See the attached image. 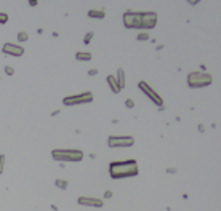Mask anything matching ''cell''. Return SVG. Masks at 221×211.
<instances>
[{
	"mask_svg": "<svg viewBox=\"0 0 221 211\" xmlns=\"http://www.w3.org/2000/svg\"><path fill=\"white\" fill-rule=\"evenodd\" d=\"M111 176L114 179L119 177H127V176H135L138 174V163L135 160H125V162H112L111 163Z\"/></svg>",
	"mask_w": 221,
	"mask_h": 211,
	"instance_id": "1",
	"label": "cell"
},
{
	"mask_svg": "<svg viewBox=\"0 0 221 211\" xmlns=\"http://www.w3.org/2000/svg\"><path fill=\"white\" fill-rule=\"evenodd\" d=\"M52 155L55 160H64V162H79L83 157L82 151H74V149H64V151L56 149L52 152Z\"/></svg>",
	"mask_w": 221,
	"mask_h": 211,
	"instance_id": "2",
	"label": "cell"
},
{
	"mask_svg": "<svg viewBox=\"0 0 221 211\" xmlns=\"http://www.w3.org/2000/svg\"><path fill=\"white\" fill-rule=\"evenodd\" d=\"M212 83V75L210 74H200V72H192L188 77V85L192 88H202L205 85Z\"/></svg>",
	"mask_w": 221,
	"mask_h": 211,
	"instance_id": "3",
	"label": "cell"
},
{
	"mask_svg": "<svg viewBox=\"0 0 221 211\" xmlns=\"http://www.w3.org/2000/svg\"><path fill=\"white\" fill-rule=\"evenodd\" d=\"M123 23H125L127 27H139L141 29V13L127 11L123 15Z\"/></svg>",
	"mask_w": 221,
	"mask_h": 211,
	"instance_id": "4",
	"label": "cell"
},
{
	"mask_svg": "<svg viewBox=\"0 0 221 211\" xmlns=\"http://www.w3.org/2000/svg\"><path fill=\"white\" fill-rule=\"evenodd\" d=\"M128 146H133V138H130V136L109 138V147H128Z\"/></svg>",
	"mask_w": 221,
	"mask_h": 211,
	"instance_id": "5",
	"label": "cell"
},
{
	"mask_svg": "<svg viewBox=\"0 0 221 211\" xmlns=\"http://www.w3.org/2000/svg\"><path fill=\"white\" fill-rule=\"evenodd\" d=\"M93 101V94L92 93H83L79 96H69L64 99L66 106H74V104H83V102H92Z\"/></svg>",
	"mask_w": 221,
	"mask_h": 211,
	"instance_id": "6",
	"label": "cell"
},
{
	"mask_svg": "<svg viewBox=\"0 0 221 211\" xmlns=\"http://www.w3.org/2000/svg\"><path fill=\"white\" fill-rule=\"evenodd\" d=\"M157 23V15L154 11L141 13V29H152Z\"/></svg>",
	"mask_w": 221,
	"mask_h": 211,
	"instance_id": "7",
	"label": "cell"
},
{
	"mask_svg": "<svg viewBox=\"0 0 221 211\" xmlns=\"http://www.w3.org/2000/svg\"><path fill=\"white\" fill-rule=\"evenodd\" d=\"M138 86H139V90L143 91V93H146L147 96H149V98H151V99H152V101H154L157 106H162V102H163V101H162V98L159 96V94H157L154 90H152V88H151L149 85H147L146 82H139V83H138Z\"/></svg>",
	"mask_w": 221,
	"mask_h": 211,
	"instance_id": "8",
	"label": "cell"
},
{
	"mask_svg": "<svg viewBox=\"0 0 221 211\" xmlns=\"http://www.w3.org/2000/svg\"><path fill=\"white\" fill-rule=\"evenodd\" d=\"M3 51L7 53V54H11V56H22L24 48H22V47H16V45H11V43H7V45H3Z\"/></svg>",
	"mask_w": 221,
	"mask_h": 211,
	"instance_id": "9",
	"label": "cell"
},
{
	"mask_svg": "<svg viewBox=\"0 0 221 211\" xmlns=\"http://www.w3.org/2000/svg\"><path fill=\"white\" fill-rule=\"evenodd\" d=\"M79 203L85 205V206H103V200L99 198H87V197H80Z\"/></svg>",
	"mask_w": 221,
	"mask_h": 211,
	"instance_id": "10",
	"label": "cell"
},
{
	"mask_svg": "<svg viewBox=\"0 0 221 211\" xmlns=\"http://www.w3.org/2000/svg\"><path fill=\"white\" fill-rule=\"evenodd\" d=\"M107 83H109V86L112 88V91H114V93H119V91H120V86L117 85V80H116L114 75H109V77H107Z\"/></svg>",
	"mask_w": 221,
	"mask_h": 211,
	"instance_id": "11",
	"label": "cell"
},
{
	"mask_svg": "<svg viewBox=\"0 0 221 211\" xmlns=\"http://www.w3.org/2000/svg\"><path fill=\"white\" fill-rule=\"evenodd\" d=\"M88 16L90 18H104V11L103 10H90L88 11Z\"/></svg>",
	"mask_w": 221,
	"mask_h": 211,
	"instance_id": "12",
	"label": "cell"
},
{
	"mask_svg": "<svg viewBox=\"0 0 221 211\" xmlns=\"http://www.w3.org/2000/svg\"><path fill=\"white\" fill-rule=\"evenodd\" d=\"M117 80H119V83L117 85L120 86V88H123V85H125V77H123V69H119V72H117Z\"/></svg>",
	"mask_w": 221,
	"mask_h": 211,
	"instance_id": "13",
	"label": "cell"
},
{
	"mask_svg": "<svg viewBox=\"0 0 221 211\" xmlns=\"http://www.w3.org/2000/svg\"><path fill=\"white\" fill-rule=\"evenodd\" d=\"M75 58L79 61H88V59H92V54H90V53H77Z\"/></svg>",
	"mask_w": 221,
	"mask_h": 211,
	"instance_id": "14",
	"label": "cell"
},
{
	"mask_svg": "<svg viewBox=\"0 0 221 211\" xmlns=\"http://www.w3.org/2000/svg\"><path fill=\"white\" fill-rule=\"evenodd\" d=\"M18 38H19V42H26L27 38H29V35H27L26 32H19V34H18Z\"/></svg>",
	"mask_w": 221,
	"mask_h": 211,
	"instance_id": "15",
	"label": "cell"
},
{
	"mask_svg": "<svg viewBox=\"0 0 221 211\" xmlns=\"http://www.w3.org/2000/svg\"><path fill=\"white\" fill-rule=\"evenodd\" d=\"M56 186L61 187V189H66V187H67V181H61V179H58V181H56Z\"/></svg>",
	"mask_w": 221,
	"mask_h": 211,
	"instance_id": "16",
	"label": "cell"
},
{
	"mask_svg": "<svg viewBox=\"0 0 221 211\" xmlns=\"http://www.w3.org/2000/svg\"><path fill=\"white\" fill-rule=\"evenodd\" d=\"M8 21V16H7V13H0V23H7Z\"/></svg>",
	"mask_w": 221,
	"mask_h": 211,
	"instance_id": "17",
	"label": "cell"
},
{
	"mask_svg": "<svg viewBox=\"0 0 221 211\" xmlns=\"http://www.w3.org/2000/svg\"><path fill=\"white\" fill-rule=\"evenodd\" d=\"M92 37H93V32H88V34L85 35V40H83V43H90V40H92Z\"/></svg>",
	"mask_w": 221,
	"mask_h": 211,
	"instance_id": "18",
	"label": "cell"
},
{
	"mask_svg": "<svg viewBox=\"0 0 221 211\" xmlns=\"http://www.w3.org/2000/svg\"><path fill=\"white\" fill-rule=\"evenodd\" d=\"M3 163H5V155H0V173L3 171Z\"/></svg>",
	"mask_w": 221,
	"mask_h": 211,
	"instance_id": "19",
	"label": "cell"
},
{
	"mask_svg": "<svg viewBox=\"0 0 221 211\" xmlns=\"http://www.w3.org/2000/svg\"><path fill=\"white\" fill-rule=\"evenodd\" d=\"M125 106H127V107H133V101H132V99H127V101H125Z\"/></svg>",
	"mask_w": 221,
	"mask_h": 211,
	"instance_id": "20",
	"label": "cell"
},
{
	"mask_svg": "<svg viewBox=\"0 0 221 211\" xmlns=\"http://www.w3.org/2000/svg\"><path fill=\"white\" fill-rule=\"evenodd\" d=\"M5 72H7V74H8V75H11V74H13V72H15V70H13V69H11V67H10V66H8V67H5Z\"/></svg>",
	"mask_w": 221,
	"mask_h": 211,
	"instance_id": "21",
	"label": "cell"
},
{
	"mask_svg": "<svg viewBox=\"0 0 221 211\" xmlns=\"http://www.w3.org/2000/svg\"><path fill=\"white\" fill-rule=\"evenodd\" d=\"M138 38H139V40H147V34H139Z\"/></svg>",
	"mask_w": 221,
	"mask_h": 211,
	"instance_id": "22",
	"label": "cell"
},
{
	"mask_svg": "<svg viewBox=\"0 0 221 211\" xmlns=\"http://www.w3.org/2000/svg\"><path fill=\"white\" fill-rule=\"evenodd\" d=\"M88 74H90V75H95V74H98V70H96V69H92V70L88 72Z\"/></svg>",
	"mask_w": 221,
	"mask_h": 211,
	"instance_id": "23",
	"label": "cell"
}]
</instances>
